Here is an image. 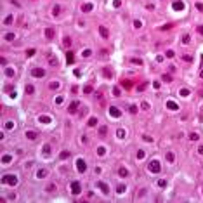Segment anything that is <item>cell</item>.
I'll use <instances>...</instances> for the list:
<instances>
[{
    "label": "cell",
    "instance_id": "6da1fadb",
    "mask_svg": "<svg viewBox=\"0 0 203 203\" xmlns=\"http://www.w3.org/2000/svg\"><path fill=\"white\" fill-rule=\"evenodd\" d=\"M189 137H191V141H198V139H200V134H198V132H191Z\"/></svg>",
    "mask_w": 203,
    "mask_h": 203
},
{
    "label": "cell",
    "instance_id": "7a4b0ae2",
    "mask_svg": "<svg viewBox=\"0 0 203 203\" xmlns=\"http://www.w3.org/2000/svg\"><path fill=\"white\" fill-rule=\"evenodd\" d=\"M56 189H57V188H56V184H52V186H49V188H47V191H49V193H56Z\"/></svg>",
    "mask_w": 203,
    "mask_h": 203
},
{
    "label": "cell",
    "instance_id": "3957f363",
    "mask_svg": "<svg viewBox=\"0 0 203 203\" xmlns=\"http://www.w3.org/2000/svg\"><path fill=\"white\" fill-rule=\"evenodd\" d=\"M33 75H37V77H38V75H40V77H43V70H35V71H33Z\"/></svg>",
    "mask_w": 203,
    "mask_h": 203
},
{
    "label": "cell",
    "instance_id": "277c9868",
    "mask_svg": "<svg viewBox=\"0 0 203 203\" xmlns=\"http://www.w3.org/2000/svg\"><path fill=\"white\" fill-rule=\"evenodd\" d=\"M134 26H135V28H142V21H135Z\"/></svg>",
    "mask_w": 203,
    "mask_h": 203
},
{
    "label": "cell",
    "instance_id": "5b68a950",
    "mask_svg": "<svg viewBox=\"0 0 203 203\" xmlns=\"http://www.w3.org/2000/svg\"><path fill=\"white\" fill-rule=\"evenodd\" d=\"M11 21H14V16H9V17L5 19V23H4V25H9V23H11Z\"/></svg>",
    "mask_w": 203,
    "mask_h": 203
},
{
    "label": "cell",
    "instance_id": "8992f818",
    "mask_svg": "<svg viewBox=\"0 0 203 203\" xmlns=\"http://www.w3.org/2000/svg\"><path fill=\"white\" fill-rule=\"evenodd\" d=\"M12 38H14V33L12 35H5V40H12Z\"/></svg>",
    "mask_w": 203,
    "mask_h": 203
}]
</instances>
